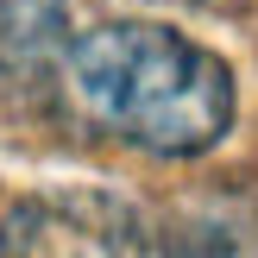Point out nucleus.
<instances>
[{
    "mask_svg": "<svg viewBox=\"0 0 258 258\" xmlns=\"http://www.w3.org/2000/svg\"><path fill=\"white\" fill-rule=\"evenodd\" d=\"M70 95L101 133L151 158H202L233 126V70L189 32L158 19H107L63 57Z\"/></svg>",
    "mask_w": 258,
    "mask_h": 258,
    "instance_id": "f257e3e1",
    "label": "nucleus"
},
{
    "mask_svg": "<svg viewBox=\"0 0 258 258\" xmlns=\"http://www.w3.org/2000/svg\"><path fill=\"white\" fill-rule=\"evenodd\" d=\"M0 258H164L145 214L107 189L25 196L0 221Z\"/></svg>",
    "mask_w": 258,
    "mask_h": 258,
    "instance_id": "f03ea898",
    "label": "nucleus"
},
{
    "mask_svg": "<svg viewBox=\"0 0 258 258\" xmlns=\"http://www.w3.org/2000/svg\"><path fill=\"white\" fill-rule=\"evenodd\" d=\"M70 44L63 0H0V107L32 101L50 70H63Z\"/></svg>",
    "mask_w": 258,
    "mask_h": 258,
    "instance_id": "7ed1b4c3",
    "label": "nucleus"
},
{
    "mask_svg": "<svg viewBox=\"0 0 258 258\" xmlns=\"http://www.w3.org/2000/svg\"><path fill=\"white\" fill-rule=\"evenodd\" d=\"M158 246L164 258H258V189L202 196Z\"/></svg>",
    "mask_w": 258,
    "mask_h": 258,
    "instance_id": "20e7f679",
    "label": "nucleus"
}]
</instances>
